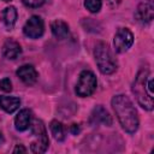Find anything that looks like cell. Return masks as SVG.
I'll list each match as a JSON object with an SVG mask.
<instances>
[{
    "label": "cell",
    "mask_w": 154,
    "mask_h": 154,
    "mask_svg": "<svg viewBox=\"0 0 154 154\" xmlns=\"http://www.w3.org/2000/svg\"><path fill=\"white\" fill-rule=\"evenodd\" d=\"M112 107L116 112V116L122 128L129 134L136 132L140 122H138L137 112L130 99L125 95H116L112 99Z\"/></svg>",
    "instance_id": "cell-1"
},
{
    "label": "cell",
    "mask_w": 154,
    "mask_h": 154,
    "mask_svg": "<svg viewBox=\"0 0 154 154\" xmlns=\"http://www.w3.org/2000/svg\"><path fill=\"white\" fill-rule=\"evenodd\" d=\"M147 78H148V70L142 69L135 78V82L132 84V93L135 94L141 107H143L147 111H152L154 103H153V96H150L146 89Z\"/></svg>",
    "instance_id": "cell-2"
},
{
    "label": "cell",
    "mask_w": 154,
    "mask_h": 154,
    "mask_svg": "<svg viewBox=\"0 0 154 154\" xmlns=\"http://www.w3.org/2000/svg\"><path fill=\"white\" fill-rule=\"evenodd\" d=\"M95 61L99 70L103 75H111L117 70V61L113 58L108 46L103 42H100L95 47Z\"/></svg>",
    "instance_id": "cell-3"
},
{
    "label": "cell",
    "mask_w": 154,
    "mask_h": 154,
    "mask_svg": "<svg viewBox=\"0 0 154 154\" xmlns=\"http://www.w3.org/2000/svg\"><path fill=\"white\" fill-rule=\"evenodd\" d=\"M30 128H31V134L35 137V141L30 144L31 152L32 153H38V154L45 153L47 147H48V143H49L47 131H46V126L43 125V123L41 120L34 119V120H31Z\"/></svg>",
    "instance_id": "cell-4"
},
{
    "label": "cell",
    "mask_w": 154,
    "mask_h": 154,
    "mask_svg": "<svg viewBox=\"0 0 154 154\" xmlns=\"http://www.w3.org/2000/svg\"><path fill=\"white\" fill-rule=\"evenodd\" d=\"M96 85H97V81L95 75L91 71L84 70L78 76V81L76 84V94L81 97L90 96L95 91Z\"/></svg>",
    "instance_id": "cell-5"
},
{
    "label": "cell",
    "mask_w": 154,
    "mask_h": 154,
    "mask_svg": "<svg viewBox=\"0 0 154 154\" xmlns=\"http://www.w3.org/2000/svg\"><path fill=\"white\" fill-rule=\"evenodd\" d=\"M45 31V23L41 17L31 16L23 26V32L25 36L30 38H38L43 35Z\"/></svg>",
    "instance_id": "cell-6"
},
{
    "label": "cell",
    "mask_w": 154,
    "mask_h": 154,
    "mask_svg": "<svg viewBox=\"0 0 154 154\" xmlns=\"http://www.w3.org/2000/svg\"><path fill=\"white\" fill-rule=\"evenodd\" d=\"M114 48L118 53L126 52L134 43V35L128 28L119 29L114 35Z\"/></svg>",
    "instance_id": "cell-7"
},
{
    "label": "cell",
    "mask_w": 154,
    "mask_h": 154,
    "mask_svg": "<svg viewBox=\"0 0 154 154\" xmlns=\"http://www.w3.org/2000/svg\"><path fill=\"white\" fill-rule=\"evenodd\" d=\"M136 20L144 24L152 22L154 17V2L153 0H146L144 2H141L135 12Z\"/></svg>",
    "instance_id": "cell-8"
},
{
    "label": "cell",
    "mask_w": 154,
    "mask_h": 154,
    "mask_svg": "<svg viewBox=\"0 0 154 154\" xmlns=\"http://www.w3.org/2000/svg\"><path fill=\"white\" fill-rule=\"evenodd\" d=\"M17 76L26 85H31L37 81V71L32 65H23L17 70Z\"/></svg>",
    "instance_id": "cell-9"
},
{
    "label": "cell",
    "mask_w": 154,
    "mask_h": 154,
    "mask_svg": "<svg viewBox=\"0 0 154 154\" xmlns=\"http://www.w3.org/2000/svg\"><path fill=\"white\" fill-rule=\"evenodd\" d=\"M90 122L93 124H103V125H111L112 124V118L109 113L102 107V106H96L90 116Z\"/></svg>",
    "instance_id": "cell-10"
},
{
    "label": "cell",
    "mask_w": 154,
    "mask_h": 154,
    "mask_svg": "<svg viewBox=\"0 0 154 154\" xmlns=\"http://www.w3.org/2000/svg\"><path fill=\"white\" fill-rule=\"evenodd\" d=\"M32 120V116H31V111L24 108L22 111H19V113L16 116L14 119V126L18 131H25L28 128H30Z\"/></svg>",
    "instance_id": "cell-11"
},
{
    "label": "cell",
    "mask_w": 154,
    "mask_h": 154,
    "mask_svg": "<svg viewBox=\"0 0 154 154\" xmlns=\"http://www.w3.org/2000/svg\"><path fill=\"white\" fill-rule=\"evenodd\" d=\"M22 53V48H20V45L10 38V40H6L4 46H2V55L7 59H16L19 57V54Z\"/></svg>",
    "instance_id": "cell-12"
},
{
    "label": "cell",
    "mask_w": 154,
    "mask_h": 154,
    "mask_svg": "<svg viewBox=\"0 0 154 154\" xmlns=\"http://www.w3.org/2000/svg\"><path fill=\"white\" fill-rule=\"evenodd\" d=\"M51 30H52V34L54 35V37H57L58 40H64L69 36V25L64 22V20H60V19H57L54 22H52L51 24Z\"/></svg>",
    "instance_id": "cell-13"
},
{
    "label": "cell",
    "mask_w": 154,
    "mask_h": 154,
    "mask_svg": "<svg viewBox=\"0 0 154 154\" xmlns=\"http://www.w3.org/2000/svg\"><path fill=\"white\" fill-rule=\"evenodd\" d=\"M20 106V100L14 96H0V107L7 112V113H13L17 111Z\"/></svg>",
    "instance_id": "cell-14"
},
{
    "label": "cell",
    "mask_w": 154,
    "mask_h": 154,
    "mask_svg": "<svg viewBox=\"0 0 154 154\" xmlns=\"http://www.w3.org/2000/svg\"><path fill=\"white\" fill-rule=\"evenodd\" d=\"M1 17H2V22L6 25V28L12 29L16 24V20H17V10H16V7H13V6L6 7L2 11Z\"/></svg>",
    "instance_id": "cell-15"
},
{
    "label": "cell",
    "mask_w": 154,
    "mask_h": 154,
    "mask_svg": "<svg viewBox=\"0 0 154 154\" xmlns=\"http://www.w3.org/2000/svg\"><path fill=\"white\" fill-rule=\"evenodd\" d=\"M51 131H52V135L54 136V138L59 142L64 141L65 140V129H64V125L58 122V120H52L51 122Z\"/></svg>",
    "instance_id": "cell-16"
},
{
    "label": "cell",
    "mask_w": 154,
    "mask_h": 154,
    "mask_svg": "<svg viewBox=\"0 0 154 154\" xmlns=\"http://www.w3.org/2000/svg\"><path fill=\"white\" fill-rule=\"evenodd\" d=\"M84 6L91 13H96L101 10L102 2H101V0H84Z\"/></svg>",
    "instance_id": "cell-17"
},
{
    "label": "cell",
    "mask_w": 154,
    "mask_h": 154,
    "mask_svg": "<svg viewBox=\"0 0 154 154\" xmlns=\"http://www.w3.org/2000/svg\"><path fill=\"white\" fill-rule=\"evenodd\" d=\"M0 89L5 93H10L12 90V83L8 78H2L0 81Z\"/></svg>",
    "instance_id": "cell-18"
},
{
    "label": "cell",
    "mask_w": 154,
    "mask_h": 154,
    "mask_svg": "<svg viewBox=\"0 0 154 154\" xmlns=\"http://www.w3.org/2000/svg\"><path fill=\"white\" fill-rule=\"evenodd\" d=\"M23 2L25 6L35 8V7H40L41 5H43L45 0H23Z\"/></svg>",
    "instance_id": "cell-19"
},
{
    "label": "cell",
    "mask_w": 154,
    "mask_h": 154,
    "mask_svg": "<svg viewBox=\"0 0 154 154\" xmlns=\"http://www.w3.org/2000/svg\"><path fill=\"white\" fill-rule=\"evenodd\" d=\"M146 89H147V93L153 96V79H148V83H146Z\"/></svg>",
    "instance_id": "cell-20"
},
{
    "label": "cell",
    "mask_w": 154,
    "mask_h": 154,
    "mask_svg": "<svg viewBox=\"0 0 154 154\" xmlns=\"http://www.w3.org/2000/svg\"><path fill=\"white\" fill-rule=\"evenodd\" d=\"M120 1H122V0H106L107 5H108L109 7H116V6H118V5L120 4Z\"/></svg>",
    "instance_id": "cell-21"
},
{
    "label": "cell",
    "mask_w": 154,
    "mask_h": 154,
    "mask_svg": "<svg viewBox=\"0 0 154 154\" xmlns=\"http://www.w3.org/2000/svg\"><path fill=\"white\" fill-rule=\"evenodd\" d=\"M79 131H81V129H79L78 124H72V125H71V132H72L73 135H77Z\"/></svg>",
    "instance_id": "cell-22"
},
{
    "label": "cell",
    "mask_w": 154,
    "mask_h": 154,
    "mask_svg": "<svg viewBox=\"0 0 154 154\" xmlns=\"http://www.w3.org/2000/svg\"><path fill=\"white\" fill-rule=\"evenodd\" d=\"M26 152V149L20 144V146H17L14 149H13V153H25Z\"/></svg>",
    "instance_id": "cell-23"
},
{
    "label": "cell",
    "mask_w": 154,
    "mask_h": 154,
    "mask_svg": "<svg viewBox=\"0 0 154 154\" xmlns=\"http://www.w3.org/2000/svg\"><path fill=\"white\" fill-rule=\"evenodd\" d=\"M4 142H5V138H4V136H2V134L0 132V146H1V144H2Z\"/></svg>",
    "instance_id": "cell-24"
},
{
    "label": "cell",
    "mask_w": 154,
    "mask_h": 154,
    "mask_svg": "<svg viewBox=\"0 0 154 154\" xmlns=\"http://www.w3.org/2000/svg\"><path fill=\"white\" fill-rule=\"evenodd\" d=\"M4 1H11V0H4Z\"/></svg>",
    "instance_id": "cell-25"
}]
</instances>
